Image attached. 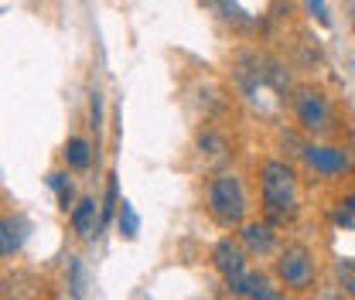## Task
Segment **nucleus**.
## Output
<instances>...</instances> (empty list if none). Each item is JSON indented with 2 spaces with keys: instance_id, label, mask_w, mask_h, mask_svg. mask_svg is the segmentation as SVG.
<instances>
[{
  "instance_id": "7ed1b4c3",
  "label": "nucleus",
  "mask_w": 355,
  "mask_h": 300,
  "mask_svg": "<svg viewBox=\"0 0 355 300\" xmlns=\"http://www.w3.org/2000/svg\"><path fill=\"white\" fill-rule=\"evenodd\" d=\"M277 276L287 287H294V290L311 287V280H314V259H311L308 246L294 242V246L280 249V256H277Z\"/></svg>"
},
{
  "instance_id": "aec40b11",
  "label": "nucleus",
  "mask_w": 355,
  "mask_h": 300,
  "mask_svg": "<svg viewBox=\"0 0 355 300\" xmlns=\"http://www.w3.org/2000/svg\"><path fill=\"white\" fill-rule=\"evenodd\" d=\"M308 7L318 14V21H328V14H324V0H308Z\"/></svg>"
},
{
  "instance_id": "9d476101",
  "label": "nucleus",
  "mask_w": 355,
  "mask_h": 300,
  "mask_svg": "<svg viewBox=\"0 0 355 300\" xmlns=\"http://www.w3.org/2000/svg\"><path fill=\"white\" fill-rule=\"evenodd\" d=\"M72 229H76V236H79V239H92V236H99L103 218H99V202H96L92 195L83 198L79 205H72Z\"/></svg>"
},
{
  "instance_id": "dca6fc26",
  "label": "nucleus",
  "mask_w": 355,
  "mask_h": 300,
  "mask_svg": "<svg viewBox=\"0 0 355 300\" xmlns=\"http://www.w3.org/2000/svg\"><path fill=\"white\" fill-rule=\"evenodd\" d=\"M198 147H202V154L225 157V140H222L219 133H202V136H198Z\"/></svg>"
},
{
  "instance_id": "f3484780",
  "label": "nucleus",
  "mask_w": 355,
  "mask_h": 300,
  "mask_svg": "<svg viewBox=\"0 0 355 300\" xmlns=\"http://www.w3.org/2000/svg\"><path fill=\"white\" fill-rule=\"evenodd\" d=\"M338 280H342L345 294L355 297V259H342V263H338Z\"/></svg>"
},
{
  "instance_id": "a211bd4d",
  "label": "nucleus",
  "mask_w": 355,
  "mask_h": 300,
  "mask_svg": "<svg viewBox=\"0 0 355 300\" xmlns=\"http://www.w3.org/2000/svg\"><path fill=\"white\" fill-rule=\"evenodd\" d=\"M92 130L103 127V96L99 92H92V123H89Z\"/></svg>"
},
{
  "instance_id": "ddd939ff",
  "label": "nucleus",
  "mask_w": 355,
  "mask_h": 300,
  "mask_svg": "<svg viewBox=\"0 0 355 300\" xmlns=\"http://www.w3.org/2000/svg\"><path fill=\"white\" fill-rule=\"evenodd\" d=\"M69 297L86 300V270L76 256H69Z\"/></svg>"
},
{
  "instance_id": "4468645a",
  "label": "nucleus",
  "mask_w": 355,
  "mask_h": 300,
  "mask_svg": "<svg viewBox=\"0 0 355 300\" xmlns=\"http://www.w3.org/2000/svg\"><path fill=\"white\" fill-rule=\"evenodd\" d=\"M116 218H120V236H127V239H137V232H140V218L133 212V205L123 198L120 202V209H116Z\"/></svg>"
},
{
  "instance_id": "423d86ee",
  "label": "nucleus",
  "mask_w": 355,
  "mask_h": 300,
  "mask_svg": "<svg viewBox=\"0 0 355 300\" xmlns=\"http://www.w3.org/2000/svg\"><path fill=\"white\" fill-rule=\"evenodd\" d=\"M304 161H308V168H314L324 177H338V174L349 171V154L342 147H308Z\"/></svg>"
},
{
  "instance_id": "9b49d317",
  "label": "nucleus",
  "mask_w": 355,
  "mask_h": 300,
  "mask_svg": "<svg viewBox=\"0 0 355 300\" xmlns=\"http://www.w3.org/2000/svg\"><path fill=\"white\" fill-rule=\"evenodd\" d=\"M65 164H69L72 171H86L89 164H92V147H89V140L72 136V140L65 143Z\"/></svg>"
},
{
  "instance_id": "2eb2a0df",
  "label": "nucleus",
  "mask_w": 355,
  "mask_h": 300,
  "mask_svg": "<svg viewBox=\"0 0 355 300\" xmlns=\"http://www.w3.org/2000/svg\"><path fill=\"white\" fill-rule=\"evenodd\" d=\"M116 209H120V195H116V177L110 174V181H106V198L99 202V218H103V225L116 215Z\"/></svg>"
},
{
  "instance_id": "39448f33",
  "label": "nucleus",
  "mask_w": 355,
  "mask_h": 300,
  "mask_svg": "<svg viewBox=\"0 0 355 300\" xmlns=\"http://www.w3.org/2000/svg\"><path fill=\"white\" fill-rule=\"evenodd\" d=\"M229 283V290L236 294V297H246V300H277L280 294L270 287V280H266L263 273H257V270H239L236 276H229L225 280Z\"/></svg>"
},
{
  "instance_id": "0eeeda50",
  "label": "nucleus",
  "mask_w": 355,
  "mask_h": 300,
  "mask_svg": "<svg viewBox=\"0 0 355 300\" xmlns=\"http://www.w3.org/2000/svg\"><path fill=\"white\" fill-rule=\"evenodd\" d=\"M239 236H243V249L260 259L277 249V236H273V225L270 222H246Z\"/></svg>"
},
{
  "instance_id": "f03ea898",
  "label": "nucleus",
  "mask_w": 355,
  "mask_h": 300,
  "mask_svg": "<svg viewBox=\"0 0 355 300\" xmlns=\"http://www.w3.org/2000/svg\"><path fill=\"white\" fill-rule=\"evenodd\" d=\"M209 215L219 222L222 229H236L246 218V191L236 171H219L209 181V198H205Z\"/></svg>"
},
{
  "instance_id": "f257e3e1",
  "label": "nucleus",
  "mask_w": 355,
  "mask_h": 300,
  "mask_svg": "<svg viewBox=\"0 0 355 300\" xmlns=\"http://www.w3.org/2000/svg\"><path fill=\"white\" fill-rule=\"evenodd\" d=\"M263 212L270 222H294L297 215V174L284 161H266L260 171Z\"/></svg>"
},
{
  "instance_id": "f8f14e48",
  "label": "nucleus",
  "mask_w": 355,
  "mask_h": 300,
  "mask_svg": "<svg viewBox=\"0 0 355 300\" xmlns=\"http://www.w3.org/2000/svg\"><path fill=\"white\" fill-rule=\"evenodd\" d=\"M48 188L58 195V205L69 212V209H72V202H76V184H72V177H69V174H62V171H51L48 174Z\"/></svg>"
},
{
  "instance_id": "412c9836",
  "label": "nucleus",
  "mask_w": 355,
  "mask_h": 300,
  "mask_svg": "<svg viewBox=\"0 0 355 300\" xmlns=\"http://www.w3.org/2000/svg\"><path fill=\"white\" fill-rule=\"evenodd\" d=\"M277 300H287V297H277Z\"/></svg>"
},
{
  "instance_id": "20e7f679",
  "label": "nucleus",
  "mask_w": 355,
  "mask_h": 300,
  "mask_svg": "<svg viewBox=\"0 0 355 300\" xmlns=\"http://www.w3.org/2000/svg\"><path fill=\"white\" fill-rule=\"evenodd\" d=\"M294 113H297V123L311 133H328L331 130V106H328V99L321 96V92H314V89H304V92H297V99H294Z\"/></svg>"
},
{
  "instance_id": "1a4fd4ad",
  "label": "nucleus",
  "mask_w": 355,
  "mask_h": 300,
  "mask_svg": "<svg viewBox=\"0 0 355 300\" xmlns=\"http://www.w3.org/2000/svg\"><path fill=\"white\" fill-rule=\"evenodd\" d=\"M28 218L24 215H7V218H0V259L14 256L21 246H24V239H28Z\"/></svg>"
},
{
  "instance_id": "6e6552de",
  "label": "nucleus",
  "mask_w": 355,
  "mask_h": 300,
  "mask_svg": "<svg viewBox=\"0 0 355 300\" xmlns=\"http://www.w3.org/2000/svg\"><path fill=\"white\" fill-rule=\"evenodd\" d=\"M212 263H216V270H219L225 280H229V276H236L239 270H246V249H243V242L219 239V242H216V249H212Z\"/></svg>"
},
{
  "instance_id": "6ab92c4d",
  "label": "nucleus",
  "mask_w": 355,
  "mask_h": 300,
  "mask_svg": "<svg viewBox=\"0 0 355 300\" xmlns=\"http://www.w3.org/2000/svg\"><path fill=\"white\" fill-rule=\"evenodd\" d=\"M338 222H342V225H355V195L345 202V209L338 212Z\"/></svg>"
},
{
  "instance_id": "4be33fe9",
  "label": "nucleus",
  "mask_w": 355,
  "mask_h": 300,
  "mask_svg": "<svg viewBox=\"0 0 355 300\" xmlns=\"http://www.w3.org/2000/svg\"><path fill=\"white\" fill-rule=\"evenodd\" d=\"M31 300H42V297H31Z\"/></svg>"
}]
</instances>
